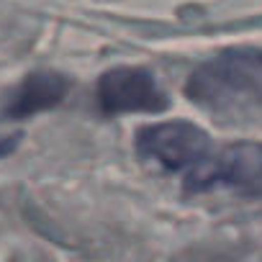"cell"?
<instances>
[{
  "mask_svg": "<svg viewBox=\"0 0 262 262\" xmlns=\"http://www.w3.org/2000/svg\"><path fill=\"white\" fill-rule=\"evenodd\" d=\"M98 105L103 113H160L167 95L157 77L142 67H113L98 80Z\"/></svg>",
  "mask_w": 262,
  "mask_h": 262,
  "instance_id": "4",
  "label": "cell"
},
{
  "mask_svg": "<svg viewBox=\"0 0 262 262\" xmlns=\"http://www.w3.org/2000/svg\"><path fill=\"white\" fill-rule=\"evenodd\" d=\"M190 190L208 193L216 188L226 190H254L262 188V144L236 142L213 147L201 167L183 183Z\"/></svg>",
  "mask_w": 262,
  "mask_h": 262,
  "instance_id": "3",
  "label": "cell"
},
{
  "mask_svg": "<svg viewBox=\"0 0 262 262\" xmlns=\"http://www.w3.org/2000/svg\"><path fill=\"white\" fill-rule=\"evenodd\" d=\"M190 103L221 118L262 116V49L231 47L206 59L185 82Z\"/></svg>",
  "mask_w": 262,
  "mask_h": 262,
  "instance_id": "1",
  "label": "cell"
},
{
  "mask_svg": "<svg viewBox=\"0 0 262 262\" xmlns=\"http://www.w3.org/2000/svg\"><path fill=\"white\" fill-rule=\"evenodd\" d=\"M67 90H70L67 77H62L57 72H34L8 95L3 113L11 121L29 118L34 113L59 105L62 98L67 95Z\"/></svg>",
  "mask_w": 262,
  "mask_h": 262,
  "instance_id": "5",
  "label": "cell"
},
{
  "mask_svg": "<svg viewBox=\"0 0 262 262\" xmlns=\"http://www.w3.org/2000/svg\"><path fill=\"white\" fill-rule=\"evenodd\" d=\"M137 155L165 172L178 175L183 183L201 167L216 147L208 131L190 121H160L137 131Z\"/></svg>",
  "mask_w": 262,
  "mask_h": 262,
  "instance_id": "2",
  "label": "cell"
}]
</instances>
